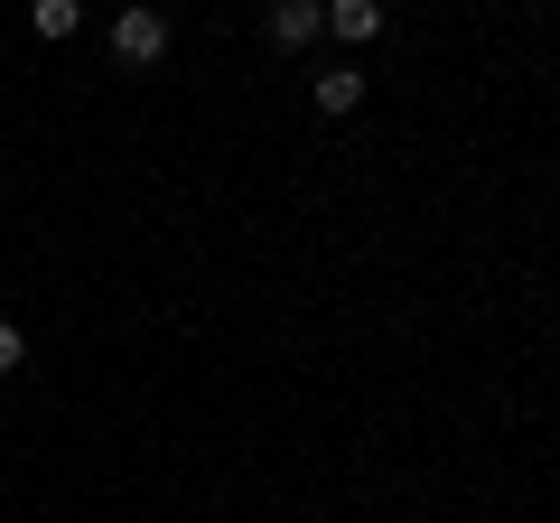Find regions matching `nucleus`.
Masks as SVG:
<instances>
[{"instance_id": "obj_1", "label": "nucleus", "mask_w": 560, "mask_h": 523, "mask_svg": "<svg viewBox=\"0 0 560 523\" xmlns=\"http://www.w3.org/2000/svg\"><path fill=\"white\" fill-rule=\"evenodd\" d=\"M113 57H121V66H160V57H168V20L150 10V0H131V10L113 20Z\"/></svg>"}, {"instance_id": "obj_2", "label": "nucleus", "mask_w": 560, "mask_h": 523, "mask_svg": "<svg viewBox=\"0 0 560 523\" xmlns=\"http://www.w3.org/2000/svg\"><path fill=\"white\" fill-rule=\"evenodd\" d=\"M327 0H271V47H318Z\"/></svg>"}, {"instance_id": "obj_3", "label": "nucleus", "mask_w": 560, "mask_h": 523, "mask_svg": "<svg viewBox=\"0 0 560 523\" xmlns=\"http://www.w3.org/2000/svg\"><path fill=\"white\" fill-rule=\"evenodd\" d=\"M327 38H346V47L383 38V0H327Z\"/></svg>"}, {"instance_id": "obj_4", "label": "nucleus", "mask_w": 560, "mask_h": 523, "mask_svg": "<svg viewBox=\"0 0 560 523\" xmlns=\"http://www.w3.org/2000/svg\"><path fill=\"white\" fill-rule=\"evenodd\" d=\"M355 103H364V66H327L318 75V113L337 121V113H355Z\"/></svg>"}, {"instance_id": "obj_5", "label": "nucleus", "mask_w": 560, "mask_h": 523, "mask_svg": "<svg viewBox=\"0 0 560 523\" xmlns=\"http://www.w3.org/2000/svg\"><path fill=\"white\" fill-rule=\"evenodd\" d=\"M28 28H38V38H75V28H84V0H28Z\"/></svg>"}, {"instance_id": "obj_6", "label": "nucleus", "mask_w": 560, "mask_h": 523, "mask_svg": "<svg viewBox=\"0 0 560 523\" xmlns=\"http://www.w3.org/2000/svg\"><path fill=\"white\" fill-rule=\"evenodd\" d=\"M0 374H20V318H0Z\"/></svg>"}]
</instances>
